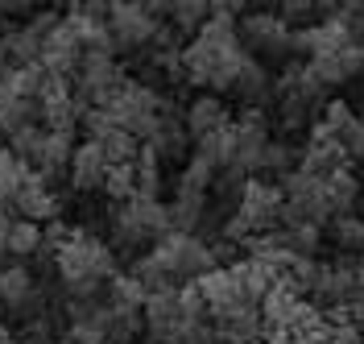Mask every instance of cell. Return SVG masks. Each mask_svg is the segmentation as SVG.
Returning <instances> with one entry per match:
<instances>
[{
    "label": "cell",
    "instance_id": "e575fe53",
    "mask_svg": "<svg viewBox=\"0 0 364 344\" xmlns=\"http://www.w3.org/2000/svg\"><path fill=\"white\" fill-rule=\"evenodd\" d=\"M42 145H46V129L42 125H25V129H17V133L9 137V150H13L29 170H33L38 158H42Z\"/></svg>",
    "mask_w": 364,
    "mask_h": 344
},
{
    "label": "cell",
    "instance_id": "cb8c5ba5",
    "mask_svg": "<svg viewBox=\"0 0 364 344\" xmlns=\"http://www.w3.org/2000/svg\"><path fill=\"white\" fill-rule=\"evenodd\" d=\"M38 291V282H33V274L25 270V266H4L0 270V307H17V303H25V298Z\"/></svg>",
    "mask_w": 364,
    "mask_h": 344
},
{
    "label": "cell",
    "instance_id": "7dc6e473",
    "mask_svg": "<svg viewBox=\"0 0 364 344\" xmlns=\"http://www.w3.org/2000/svg\"><path fill=\"white\" fill-rule=\"evenodd\" d=\"M9 229H13V207L0 212V253H4V245H9Z\"/></svg>",
    "mask_w": 364,
    "mask_h": 344
},
{
    "label": "cell",
    "instance_id": "ba28073f",
    "mask_svg": "<svg viewBox=\"0 0 364 344\" xmlns=\"http://www.w3.org/2000/svg\"><path fill=\"white\" fill-rule=\"evenodd\" d=\"M232 125H236V158H232V166L240 174H257L261 158H265V145H269V120H265L261 108H245Z\"/></svg>",
    "mask_w": 364,
    "mask_h": 344
},
{
    "label": "cell",
    "instance_id": "ffe728a7",
    "mask_svg": "<svg viewBox=\"0 0 364 344\" xmlns=\"http://www.w3.org/2000/svg\"><path fill=\"white\" fill-rule=\"evenodd\" d=\"M343 46H352V29L340 13L323 17L318 25H311V58H323V54H340Z\"/></svg>",
    "mask_w": 364,
    "mask_h": 344
},
{
    "label": "cell",
    "instance_id": "8992f818",
    "mask_svg": "<svg viewBox=\"0 0 364 344\" xmlns=\"http://www.w3.org/2000/svg\"><path fill=\"white\" fill-rule=\"evenodd\" d=\"M348 166H352L348 150L331 137V129H327L323 120H315V125H311V141H306V150H302V158H298V170H302V174H311V179H323V183H327V179L343 174Z\"/></svg>",
    "mask_w": 364,
    "mask_h": 344
},
{
    "label": "cell",
    "instance_id": "7bdbcfd3",
    "mask_svg": "<svg viewBox=\"0 0 364 344\" xmlns=\"http://www.w3.org/2000/svg\"><path fill=\"white\" fill-rule=\"evenodd\" d=\"M79 129L87 133V141H100V137H108V133L116 129V120L104 113V108H87V113H83V120H79Z\"/></svg>",
    "mask_w": 364,
    "mask_h": 344
},
{
    "label": "cell",
    "instance_id": "7a4b0ae2",
    "mask_svg": "<svg viewBox=\"0 0 364 344\" xmlns=\"http://www.w3.org/2000/svg\"><path fill=\"white\" fill-rule=\"evenodd\" d=\"M158 108H161V92H154L149 83H136L124 75V83H120V92L112 95V104L104 108V113L116 120V129H124V133H133L141 145L154 137V129H158Z\"/></svg>",
    "mask_w": 364,
    "mask_h": 344
},
{
    "label": "cell",
    "instance_id": "ac0fdd59",
    "mask_svg": "<svg viewBox=\"0 0 364 344\" xmlns=\"http://www.w3.org/2000/svg\"><path fill=\"white\" fill-rule=\"evenodd\" d=\"M166 207H170V232H186V236H199V224H203V216H207V195L178 187L174 204H166Z\"/></svg>",
    "mask_w": 364,
    "mask_h": 344
},
{
    "label": "cell",
    "instance_id": "1f68e13d",
    "mask_svg": "<svg viewBox=\"0 0 364 344\" xmlns=\"http://www.w3.org/2000/svg\"><path fill=\"white\" fill-rule=\"evenodd\" d=\"M42 249V224H33V220H13V229H9V245L4 253H13V257H33V253Z\"/></svg>",
    "mask_w": 364,
    "mask_h": 344
},
{
    "label": "cell",
    "instance_id": "9a60e30c",
    "mask_svg": "<svg viewBox=\"0 0 364 344\" xmlns=\"http://www.w3.org/2000/svg\"><path fill=\"white\" fill-rule=\"evenodd\" d=\"M67 179L75 191H104V179H108V162L100 154L95 141H79L75 145V158H70Z\"/></svg>",
    "mask_w": 364,
    "mask_h": 344
},
{
    "label": "cell",
    "instance_id": "f5cc1de1",
    "mask_svg": "<svg viewBox=\"0 0 364 344\" xmlns=\"http://www.w3.org/2000/svg\"><path fill=\"white\" fill-rule=\"evenodd\" d=\"M360 125H364V113H360Z\"/></svg>",
    "mask_w": 364,
    "mask_h": 344
},
{
    "label": "cell",
    "instance_id": "d6a6232c",
    "mask_svg": "<svg viewBox=\"0 0 364 344\" xmlns=\"http://www.w3.org/2000/svg\"><path fill=\"white\" fill-rule=\"evenodd\" d=\"M129 274H133L141 286H145V295H166V291H178V286H174V278L166 274V270H161L149 253H145V257H136Z\"/></svg>",
    "mask_w": 364,
    "mask_h": 344
},
{
    "label": "cell",
    "instance_id": "603a6c76",
    "mask_svg": "<svg viewBox=\"0 0 364 344\" xmlns=\"http://www.w3.org/2000/svg\"><path fill=\"white\" fill-rule=\"evenodd\" d=\"M195 158H203L207 166H215V170H228L232 158H236V125L228 120L224 129H215V133H207L203 141H195Z\"/></svg>",
    "mask_w": 364,
    "mask_h": 344
},
{
    "label": "cell",
    "instance_id": "d590c367",
    "mask_svg": "<svg viewBox=\"0 0 364 344\" xmlns=\"http://www.w3.org/2000/svg\"><path fill=\"white\" fill-rule=\"evenodd\" d=\"M286 232V249H290V257H306V261H315L318 257V245H323V232H318V224H290Z\"/></svg>",
    "mask_w": 364,
    "mask_h": 344
},
{
    "label": "cell",
    "instance_id": "6da1fadb",
    "mask_svg": "<svg viewBox=\"0 0 364 344\" xmlns=\"http://www.w3.org/2000/svg\"><path fill=\"white\" fill-rule=\"evenodd\" d=\"M54 270L63 278V286H75V282H83V278H95V282H112L120 274V261H116V249L108 241H100V236H91V232L75 229L63 249L54 253Z\"/></svg>",
    "mask_w": 364,
    "mask_h": 344
},
{
    "label": "cell",
    "instance_id": "b9f144b4",
    "mask_svg": "<svg viewBox=\"0 0 364 344\" xmlns=\"http://www.w3.org/2000/svg\"><path fill=\"white\" fill-rule=\"evenodd\" d=\"M178 303H182V316H186V323H207V320H211V316H207V303H203L199 282H186V286H178Z\"/></svg>",
    "mask_w": 364,
    "mask_h": 344
},
{
    "label": "cell",
    "instance_id": "816d5d0a",
    "mask_svg": "<svg viewBox=\"0 0 364 344\" xmlns=\"http://www.w3.org/2000/svg\"><path fill=\"white\" fill-rule=\"evenodd\" d=\"M207 344H220V340H207Z\"/></svg>",
    "mask_w": 364,
    "mask_h": 344
},
{
    "label": "cell",
    "instance_id": "681fc988",
    "mask_svg": "<svg viewBox=\"0 0 364 344\" xmlns=\"http://www.w3.org/2000/svg\"><path fill=\"white\" fill-rule=\"evenodd\" d=\"M4 141H9V133H4V125H0V150H4Z\"/></svg>",
    "mask_w": 364,
    "mask_h": 344
},
{
    "label": "cell",
    "instance_id": "7c38bea8",
    "mask_svg": "<svg viewBox=\"0 0 364 344\" xmlns=\"http://www.w3.org/2000/svg\"><path fill=\"white\" fill-rule=\"evenodd\" d=\"M199 282V291H203V303H207V316L211 323L232 316L236 307H245L249 298L240 295V286H236V274H232V266H215V270H207L203 278H195Z\"/></svg>",
    "mask_w": 364,
    "mask_h": 344
},
{
    "label": "cell",
    "instance_id": "8fae6325",
    "mask_svg": "<svg viewBox=\"0 0 364 344\" xmlns=\"http://www.w3.org/2000/svg\"><path fill=\"white\" fill-rule=\"evenodd\" d=\"M83 63V42L75 38V29L67 21L54 25V33L42 42V58H38V67L46 75H54V79H70L75 71Z\"/></svg>",
    "mask_w": 364,
    "mask_h": 344
},
{
    "label": "cell",
    "instance_id": "60d3db41",
    "mask_svg": "<svg viewBox=\"0 0 364 344\" xmlns=\"http://www.w3.org/2000/svg\"><path fill=\"white\" fill-rule=\"evenodd\" d=\"M42 83H46L42 67H17L9 75V88L21 95V100H42Z\"/></svg>",
    "mask_w": 364,
    "mask_h": 344
},
{
    "label": "cell",
    "instance_id": "277c9868",
    "mask_svg": "<svg viewBox=\"0 0 364 344\" xmlns=\"http://www.w3.org/2000/svg\"><path fill=\"white\" fill-rule=\"evenodd\" d=\"M277 187L286 195V212H282L286 229L290 224H318L323 229V220L331 216V207H327V183L323 179H311L302 170H290V174H282Z\"/></svg>",
    "mask_w": 364,
    "mask_h": 344
},
{
    "label": "cell",
    "instance_id": "4fadbf2b",
    "mask_svg": "<svg viewBox=\"0 0 364 344\" xmlns=\"http://www.w3.org/2000/svg\"><path fill=\"white\" fill-rule=\"evenodd\" d=\"M215 340L220 344H261L265 340V320H261V307H252V303H245V307H236L232 316H224V320H215Z\"/></svg>",
    "mask_w": 364,
    "mask_h": 344
},
{
    "label": "cell",
    "instance_id": "30bf717a",
    "mask_svg": "<svg viewBox=\"0 0 364 344\" xmlns=\"http://www.w3.org/2000/svg\"><path fill=\"white\" fill-rule=\"evenodd\" d=\"M13 207L21 212V220L50 224V220H58L63 199L50 191V179H46V174H38V170H25L21 187H17V195H13Z\"/></svg>",
    "mask_w": 364,
    "mask_h": 344
},
{
    "label": "cell",
    "instance_id": "f35d334b",
    "mask_svg": "<svg viewBox=\"0 0 364 344\" xmlns=\"http://www.w3.org/2000/svg\"><path fill=\"white\" fill-rule=\"evenodd\" d=\"M25 170H29V166H25V162L4 145V150H0V195H4L9 204H13V195H17V187H21Z\"/></svg>",
    "mask_w": 364,
    "mask_h": 344
},
{
    "label": "cell",
    "instance_id": "e0dca14e",
    "mask_svg": "<svg viewBox=\"0 0 364 344\" xmlns=\"http://www.w3.org/2000/svg\"><path fill=\"white\" fill-rule=\"evenodd\" d=\"M232 274H236L240 295L249 298L252 307H261V298L277 286V270L265 266V261H257V257H240V261H232Z\"/></svg>",
    "mask_w": 364,
    "mask_h": 344
},
{
    "label": "cell",
    "instance_id": "9c48e42d",
    "mask_svg": "<svg viewBox=\"0 0 364 344\" xmlns=\"http://www.w3.org/2000/svg\"><path fill=\"white\" fill-rule=\"evenodd\" d=\"M290 25L282 21L277 13H252L240 25V46L257 50V54H273V58H286L290 54Z\"/></svg>",
    "mask_w": 364,
    "mask_h": 344
},
{
    "label": "cell",
    "instance_id": "d6986e66",
    "mask_svg": "<svg viewBox=\"0 0 364 344\" xmlns=\"http://www.w3.org/2000/svg\"><path fill=\"white\" fill-rule=\"evenodd\" d=\"M145 145L161 162H182L186 158V125H182V116H158V129Z\"/></svg>",
    "mask_w": 364,
    "mask_h": 344
},
{
    "label": "cell",
    "instance_id": "4316f807",
    "mask_svg": "<svg viewBox=\"0 0 364 344\" xmlns=\"http://www.w3.org/2000/svg\"><path fill=\"white\" fill-rule=\"evenodd\" d=\"M95 145H100V154H104L108 166H136V154H141V141L133 133H124V129H112L108 137H100Z\"/></svg>",
    "mask_w": 364,
    "mask_h": 344
},
{
    "label": "cell",
    "instance_id": "83f0119b",
    "mask_svg": "<svg viewBox=\"0 0 364 344\" xmlns=\"http://www.w3.org/2000/svg\"><path fill=\"white\" fill-rule=\"evenodd\" d=\"M112 241L120 249H141L149 236L141 229V220L133 216V204H116L112 207Z\"/></svg>",
    "mask_w": 364,
    "mask_h": 344
},
{
    "label": "cell",
    "instance_id": "836d02e7",
    "mask_svg": "<svg viewBox=\"0 0 364 344\" xmlns=\"http://www.w3.org/2000/svg\"><path fill=\"white\" fill-rule=\"evenodd\" d=\"M331 241H336V249L340 253L360 257L364 253V220L360 216H336V224H331Z\"/></svg>",
    "mask_w": 364,
    "mask_h": 344
},
{
    "label": "cell",
    "instance_id": "8d00e7d4",
    "mask_svg": "<svg viewBox=\"0 0 364 344\" xmlns=\"http://www.w3.org/2000/svg\"><path fill=\"white\" fill-rule=\"evenodd\" d=\"M104 195H108L112 204H129V199L136 195V166H108Z\"/></svg>",
    "mask_w": 364,
    "mask_h": 344
},
{
    "label": "cell",
    "instance_id": "d4e9b609",
    "mask_svg": "<svg viewBox=\"0 0 364 344\" xmlns=\"http://www.w3.org/2000/svg\"><path fill=\"white\" fill-rule=\"evenodd\" d=\"M356 199H360V179H356L352 170L327 179V207H331V216H352Z\"/></svg>",
    "mask_w": 364,
    "mask_h": 344
},
{
    "label": "cell",
    "instance_id": "52a82bcc",
    "mask_svg": "<svg viewBox=\"0 0 364 344\" xmlns=\"http://www.w3.org/2000/svg\"><path fill=\"white\" fill-rule=\"evenodd\" d=\"M158 17L149 13V4H108V29H112L116 50H141L154 42Z\"/></svg>",
    "mask_w": 364,
    "mask_h": 344
},
{
    "label": "cell",
    "instance_id": "7402d4cb",
    "mask_svg": "<svg viewBox=\"0 0 364 344\" xmlns=\"http://www.w3.org/2000/svg\"><path fill=\"white\" fill-rule=\"evenodd\" d=\"M70 158H75V133H46V145H42V158H38V174L46 179H58L70 170Z\"/></svg>",
    "mask_w": 364,
    "mask_h": 344
},
{
    "label": "cell",
    "instance_id": "f907efd6",
    "mask_svg": "<svg viewBox=\"0 0 364 344\" xmlns=\"http://www.w3.org/2000/svg\"><path fill=\"white\" fill-rule=\"evenodd\" d=\"M54 344H67V340H54Z\"/></svg>",
    "mask_w": 364,
    "mask_h": 344
},
{
    "label": "cell",
    "instance_id": "bcb514c9",
    "mask_svg": "<svg viewBox=\"0 0 364 344\" xmlns=\"http://www.w3.org/2000/svg\"><path fill=\"white\" fill-rule=\"evenodd\" d=\"M261 344H302V340L290 336V332H282V328H265V340Z\"/></svg>",
    "mask_w": 364,
    "mask_h": 344
},
{
    "label": "cell",
    "instance_id": "3957f363",
    "mask_svg": "<svg viewBox=\"0 0 364 344\" xmlns=\"http://www.w3.org/2000/svg\"><path fill=\"white\" fill-rule=\"evenodd\" d=\"M149 257H154L174 282H178V278L195 282V278H203L207 270H215L211 245H207L203 236H186V232H166L158 245L149 249Z\"/></svg>",
    "mask_w": 364,
    "mask_h": 344
},
{
    "label": "cell",
    "instance_id": "4dcf8cb0",
    "mask_svg": "<svg viewBox=\"0 0 364 344\" xmlns=\"http://www.w3.org/2000/svg\"><path fill=\"white\" fill-rule=\"evenodd\" d=\"M207 17H211V4H203V0H178V4H170V29L174 33H191L195 38Z\"/></svg>",
    "mask_w": 364,
    "mask_h": 344
},
{
    "label": "cell",
    "instance_id": "74e56055",
    "mask_svg": "<svg viewBox=\"0 0 364 344\" xmlns=\"http://www.w3.org/2000/svg\"><path fill=\"white\" fill-rule=\"evenodd\" d=\"M298 158H302V150H294L290 141H269L265 145V158H261V170L290 174V170H298Z\"/></svg>",
    "mask_w": 364,
    "mask_h": 344
},
{
    "label": "cell",
    "instance_id": "f6af8a7d",
    "mask_svg": "<svg viewBox=\"0 0 364 344\" xmlns=\"http://www.w3.org/2000/svg\"><path fill=\"white\" fill-rule=\"evenodd\" d=\"M327 344H364L360 323H331V340Z\"/></svg>",
    "mask_w": 364,
    "mask_h": 344
},
{
    "label": "cell",
    "instance_id": "2e32d148",
    "mask_svg": "<svg viewBox=\"0 0 364 344\" xmlns=\"http://www.w3.org/2000/svg\"><path fill=\"white\" fill-rule=\"evenodd\" d=\"M311 71L318 75L323 88H336V83H348V79H360L364 75V46H343L340 54L311 58Z\"/></svg>",
    "mask_w": 364,
    "mask_h": 344
},
{
    "label": "cell",
    "instance_id": "f546056e",
    "mask_svg": "<svg viewBox=\"0 0 364 344\" xmlns=\"http://www.w3.org/2000/svg\"><path fill=\"white\" fill-rule=\"evenodd\" d=\"M129 204H133V216L141 220V229H145L149 241H161L170 232V207L161 199H129Z\"/></svg>",
    "mask_w": 364,
    "mask_h": 344
},
{
    "label": "cell",
    "instance_id": "5bb4252c",
    "mask_svg": "<svg viewBox=\"0 0 364 344\" xmlns=\"http://www.w3.org/2000/svg\"><path fill=\"white\" fill-rule=\"evenodd\" d=\"M228 120V104L220 100V95H211V92H203V95H195L191 104H186V116H182V125H186V137L191 141H203L207 133H215V129H224Z\"/></svg>",
    "mask_w": 364,
    "mask_h": 344
},
{
    "label": "cell",
    "instance_id": "c3c4849f",
    "mask_svg": "<svg viewBox=\"0 0 364 344\" xmlns=\"http://www.w3.org/2000/svg\"><path fill=\"white\" fill-rule=\"evenodd\" d=\"M4 340H13V332H9V323L0 320V344H4Z\"/></svg>",
    "mask_w": 364,
    "mask_h": 344
},
{
    "label": "cell",
    "instance_id": "44dd1931",
    "mask_svg": "<svg viewBox=\"0 0 364 344\" xmlns=\"http://www.w3.org/2000/svg\"><path fill=\"white\" fill-rule=\"evenodd\" d=\"M232 92L245 100V108H261V100H269V92H273L269 71L249 54V58H245V67H240V75H236V88H232Z\"/></svg>",
    "mask_w": 364,
    "mask_h": 344
},
{
    "label": "cell",
    "instance_id": "ab89813d",
    "mask_svg": "<svg viewBox=\"0 0 364 344\" xmlns=\"http://www.w3.org/2000/svg\"><path fill=\"white\" fill-rule=\"evenodd\" d=\"M215 166H207L203 158H191L186 166H182V179H178V187H186V191H199V195H207L211 191V183H215Z\"/></svg>",
    "mask_w": 364,
    "mask_h": 344
},
{
    "label": "cell",
    "instance_id": "ee69618b",
    "mask_svg": "<svg viewBox=\"0 0 364 344\" xmlns=\"http://www.w3.org/2000/svg\"><path fill=\"white\" fill-rule=\"evenodd\" d=\"M318 4H311V0H286L282 9H277V17L286 25H294V21H311V13H315Z\"/></svg>",
    "mask_w": 364,
    "mask_h": 344
},
{
    "label": "cell",
    "instance_id": "5b68a950",
    "mask_svg": "<svg viewBox=\"0 0 364 344\" xmlns=\"http://www.w3.org/2000/svg\"><path fill=\"white\" fill-rule=\"evenodd\" d=\"M282 212H286V195H282L277 183H265V179H249L245 183L240 204H236V216L252 229V236L282 229Z\"/></svg>",
    "mask_w": 364,
    "mask_h": 344
},
{
    "label": "cell",
    "instance_id": "f1b7e54d",
    "mask_svg": "<svg viewBox=\"0 0 364 344\" xmlns=\"http://www.w3.org/2000/svg\"><path fill=\"white\" fill-rule=\"evenodd\" d=\"M145 286L136 282L133 274H116L112 282H108V307L112 311H141L145 307Z\"/></svg>",
    "mask_w": 364,
    "mask_h": 344
},
{
    "label": "cell",
    "instance_id": "484cf974",
    "mask_svg": "<svg viewBox=\"0 0 364 344\" xmlns=\"http://www.w3.org/2000/svg\"><path fill=\"white\" fill-rule=\"evenodd\" d=\"M298 298L286 282H277L269 295L261 298V320H265V328H286V320H290V311L298 307Z\"/></svg>",
    "mask_w": 364,
    "mask_h": 344
}]
</instances>
